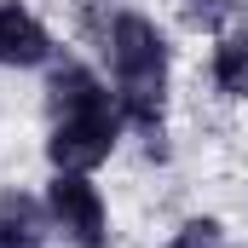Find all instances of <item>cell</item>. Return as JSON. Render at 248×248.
I'll list each match as a JSON object with an SVG mask.
<instances>
[{"label":"cell","instance_id":"6da1fadb","mask_svg":"<svg viewBox=\"0 0 248 248\" xmlns=\"http://www.w3.org/2000/svg\"><path fill=\"white\" fill-rule=\"evenodd\" d=\"M52 139H46V156L58 173H87L98 168L110 150H116V133H122V104L104 93V81L81 63H63L52 75Z\"/></svg>","mask_w":248,"mask_h":248},{"label":"cell","instance_id":"7a4b0ae2","mask_svg":"<svg viewBox=\"0 0 248 248\" xmlns=\"http://www.w3.org/2000/svg\"><path fill=\"white\" fill-rule=\"evenodd\" d=\"M110 63H116V104L150 144L162 139V87H168V41L150 17L122 12L110 23Z\"/></svg>","mask_w":248,"mask_h":248},{"label":"cell","instance_id":"3957f363","mask_svg":"<svg viewBox=\"0 0 248 248\" xmlns=\"http://www.w3.org/2000/svg\"><path fill=\"white\" fill-rule=\"evenodd\" d=\"M46 202H52V219H58L63 231H69V243L75 248H104V196H98V185L87 179V173H58L52 179V190H46Z\"/></svg>","mask_w":248,"mask_h":248},{"label":"cell","instance_id":"277c9868","mask_svg":"<svg viewBox=\"0 0 248 248\" xmlns=\"http://www.w3.org/2000/svg\"><path fill=\"white\" fill-rule=\"evenodd\" d=\"M46 58H52V35H46L17 0H6V6H0V63L29 69V63H46Z\"/></svg>","mask_w":248,"mask_h":248},{"label":"cell","instance_id":"5b68a950","mask_svg":"<svg viewBox=\"0 0 248 248\" xmlns=\"http://www.w3.org/2000/svg\"><path fill=\"white\" fill-rule=\"evenodd\" d=\"M214 87L225 98H248V35H225L214 46Z\"/></svg>","mask_w":248,"mask_h":248},{"label":"cell","instance_id":"8992f818","mask_svg":"<svg viewBox=\"0 0 248 248\" xmlns=\"http://www.w3.org/2000/svg\"><path fill=\"white\" fill-rule=\"evenodd\" d=\"M41 231H35V208L29 202H6L0 208V248H35Z\"/></svg>","mask_w":248,"mask_h":248},{"label":"cell","instance_id":"52a82bcc","mask_svg":"<svg viewBox=\"0 0 248 248\" xmlns=\"http://www.w3.org/2000/svg\"><path fill=\"white\" fill-rule=\"evenodd\" d=\"M168 248H231V243H225V225L219 219H185Z\"/></svg>","mask_w":248,"mask_h":248}]
</instances>
